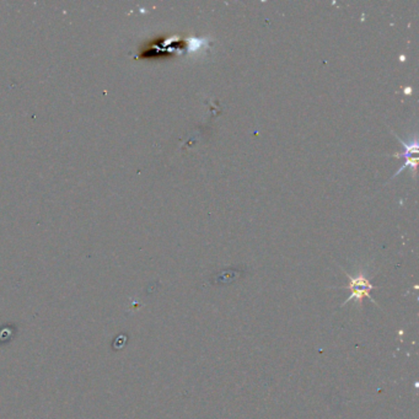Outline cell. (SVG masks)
<instances>
[{
	"instance_id": "obj_1",
	"label": "cell",
	"mask_w": 419,
	"mask_h": 419,
	"mask_svg": "<svg viewBox=\"0 0 419 419\" xmlns=\"http://www.w3.org/2000/svg\"><path fill=\"white\" fill-rule=\"evenodd\" d=\"M395 137L398 138L400 143L402 144L404 151L403 153H396V154H393V156L395 158H400V156L404 158V164H403L402 167L398 169V171L392 176V178L398 177V175H400V172H402L403 170H406L409 167L411 169V171H412V176H416V170H417V164H418L417 155L419 153L418 137H417V134H414L413 137L409 138L407 142L402 140L396 134H395Z\"/></svg>"
},
{
	"instance_id": "obj_2",
	"label": "cell",
	"mask_w": 419,
	"mask_h": 419,
	"mask_svg": "<svg viewBox=\"0 0 419 419\" xmlns=\"http://www.w3.org/2000/svg\"><path fill=\"white\" fill-rule=\"evenodd\" d=\"M348 278H349V284H348L346 289L351 290V295L348 297L347 300L342 304L346 305L348 301L351 300H355L357 303H363V299H370L373 303H375V300L371 297L370 290L374 289V286L370 283L369 279L363 274V273H359L357 277L349 276L347 273Z\"/></svg>"
}]
</instances>
